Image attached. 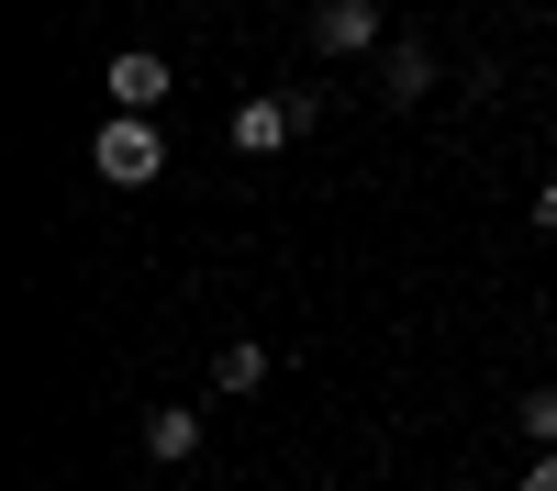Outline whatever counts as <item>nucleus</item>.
Wrapping results in <instances>:
<instances>
[{"label":"nucleus","instance_id":"1","mask_svg":"<svg viewBox=\"0 0 557 491\" xmlns=\"http://www.w3.org/2000/svg\"><path fill=\"white\" fill-rule=\"evenodd\" d=\"M89 168H101L112 191H157L168 179V123L157 112H112L101 134H89Z\"/></svg>","mask_w":557,"mask_h":491},{"label":"nucleus","instance_id":"2","mask_svg":"<svg viewBox=\"0 0 557 491\" xmlns=\"http://www.w3.org/2000/svg\"><path fill=\"white\" fill-rule=\"evenodd\" d=\"M312 45H323V57H391V23H380V0H323Z\"/></svg>","mask_w":557,"mask_h":491},{"label":"nucleus","instance_id":"3","mask_svg":"<svg viewBox=\"0 0 557 491\" xmlns=\"http://www.w3.org/2000/svg\"><path fill=\"white\" fill-rule=\"evenodd\" d=\"M168 89H178V67L157 45H123L112 57V112H168Z\"/></svg>","mask_w":557,"mask_h":491},{"label":"nucleus","instance_id":"4","mask_svg":"<svg viewBox=\"0 0 557 491\" xmlns=\"http://www.w3.org/2000/svg\"><path fill=\"white\" fill-rule=\"evenodd\" d=\"M290 134H301L290 101H235V112H223V146H235V157H278Z\"/></svg>","mask_w":557,"mask_h":491},{"label":"nucleus","instance_id":"5","mask_svg":"<svg viewBox=\"0 0 557 491\" xmlns=\"http://www.w3.org/2000/svg\"><path fill=\"white\" fill-rule=\"evenodd\" d=\"M446 78V57L424 34H391V57H380V101H424V89Z\"/></svg>","mask_w":557,"mask_h":491},{"label":"nucleus","instance_id":"6","mask_svg":"<svg viewBox=\"0 0 557 491\" xmlns=\"http://www.w3.org/2000/svg\"><path fill=\"white\" fill-rule=\"evenodd\" d=\"M146 458L157 469H190L201 458V414H190V402H157V414H146Z\"/></svg>","mask_w":557,"mask_h":491},{"label":"nucleus","instance_id":"7","mask_svg":"<svg viewBox=\"0 0 557 491\" xmlns=\"http://www.w3.org/2000/svg\"><path fill=\"white\" fill-rule=\"evenodd\" d=\"M212 391H223V402H257V391H268V346H257V335H235V346L212 357Z\"/></svg>","mask_w":557,"mask_h":491},{"label":"nucleus","instance_id":"8","mask_svg":"<svg viewBox=\"0 0 557 491\" xmlns=\"http://www.w3.org/2000/svg\"><path fill=\"white\" fill-rule=\"evenodd\" d=\"M513 435L524 446H557V391H513Z\"/></svg>","mask_w":557,"mask_h":491},{"label":"nucleus","instance_id":"9","mask_svg":"<svg viewBox=\"0 0 557 491\" xmlns=\"http://www.w3.org/2000/svg\"><path fill=\"white\" fill-rule=\"evenodd\" d=\"M513 491H557V446H535V458H524V480Z\"/></svg>","mask_w":557,"mask_h":491},{"label":"nucleus","instance_id":"10","mask_svg":"<svg viewBox=\"0 0 557 491\" xmlns=\"http://www.w3.org/2000/svg\"><path fill=\"white\" fill-rule=\"evenodd\" d=\"M524 223H535V235H557V179H546V191L524 201Z\"/></svg>","mask_w":557,"mask_h":491}]
</instances>
